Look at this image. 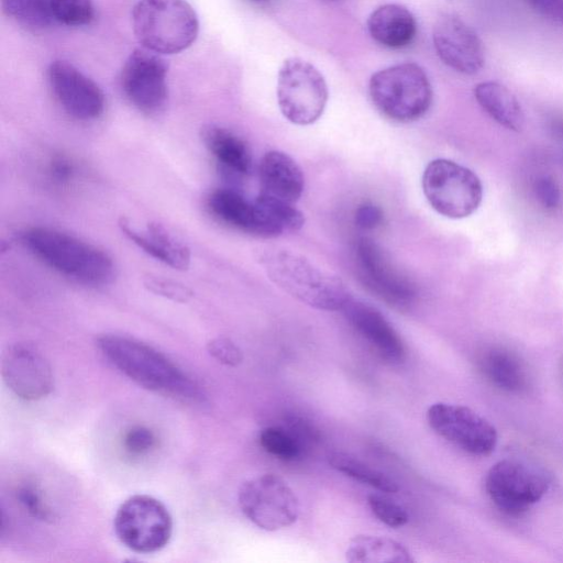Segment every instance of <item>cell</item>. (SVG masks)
<instances>
[{"mask_svg": "<svg viewBox=\"0 0 563 563\" xmlns=\"http://www.w3.org/2000/svg\"><path fill=\"white\" fill-rule=\"evenodd\" d=\"M209 354L219 363L227 366H238L243 361L241 349L230 339L219 336L207 344Z\"/></svg>", "mask_w": 563, "mask_h": 563, "instance_id": "e575fe53", "label": "cell"}, {"mask_svg": "<svg viewBox=\"0 0 563 563\" xmlns=\"http://www.w3.org/2000/svg\"><path fill=\"white\" fill-rule=\"evenodd\" d=\"M529 5L545 19L563 25V0H526Z\"/></svg>", "mask_w": 563, "mask_h": 563, "instance_id": "74e56055", "label": "cell"}, {"mask_svg": "<svg viewBox=\"0 0 563 563\" xmlns=\"http://www.w3.org/2000/svg\"><path fill=\"white\" fill-rule=\"evenodd\" d=\"M47 77L55 98L69 115L90 121L102 114V90L75 66L65 60H55L48 67Z\"/></svg>", "mask_w": 563, "mask_h": 563, "instance_id": "5bb4252c", "label": "cell"}, {"mask_svg": "<svg viewBox=\"0 0 563 563\" xmlns=\"http://www.w3.org/2000/svg\"><path fill=\"white\" fill-rule=\"evenodd\" d=\"M132 22L137 41L156 54L186 49L199 31L198 16L186 0H140Z\"/></svg>", "mask_w": 563, "mask_h": 563, "instance_id": "277c9868", "label": "cell"}, {"mask_svg": "<svg viewBox=\"0 0 563 563\" xmlns=\"http://www.w3.org/2000/svg\"><path fill=\"white\" fill-rule=\"evenodd\" d=\"M474 97L481 108L497 123L519 132L525 124L522 108L516 96L504 85L483 81L475 86Z\"/></svg>", "mask_w": 563, "mask_h": 563, "instance_id": "603a6c76", "label": "cell"}, {"mask_svg": "<svg viewBox=\"0 0 563 563\" xmlns=\"http://www.w3.org/2000/svg\"><path fill=\"white\" fill-rule=\"evenodd\" d=\"M534 195L540 205L547 210L559 207L561 192L556 181L551 176H540L533 185Z\"/></svg>", "mask_w": 563, "mask_h": 563, "instance_id": "d590c367", "label": "cell"}, {"mask_svg": "<svg viewBox=\"0 0 563 563\" xmlns=\"http://www.w3.org/2000/svg\"><path fill=\"white\" fill-rule=\"evenodd\" d=\"M369 35L380 45L389 48L408 46L417 33L412 13L405 7L387 3L376 8L367 19Z\"/></svg>", "mask_w": 563, "mask_h": 563, "instance_id": "ffe728a7", "label": "cell"}, {"mask_svg": "<svg viewBox=\"0 0 563 563\" xmlns=\"http://www.w3.org/2000/svg\"><path fill=\"white\" fill-rule=\"evenodd\" d=\"M350 563H412L411 553L398 541L393 539L357 534L353 537L345 551Z\"/></svg>", "mask_w": 563, "mask_h": 563, "instance_id": "cb8c5ba5", "label": "cell"}, {"mask_svg": "<svg viewBox=\"0 0 563 563\" xmlns=\"http://www.w3.org/2000/svg\"><path fill=\"white\" fill-rule=\"evenodd\" d=\"M556 128L559 132L563 135V122H560Z\"/></svg>", "mask_w": 563, "mask_h": 563, "instance_id": "ab89813d", "label": "cell"}, {"mask_svg": "<svg viewBox=\"0 0 563 563\" xmlns=\"http://www.w3.org/2000/svg\"><path fill=\"white\" fill-rule=\"evenodd\" d=\"M167 65L156 53L135 49L126 59L121 75L125 97L140 111L158 112L167 100Z\"/></svg>", "mask_w": 563, "mask_h": 563, "instance_id": "7c38bea8", "label": "cell"}, {"mask_svg": "<svg viewBox=\"0 0 563 563\" xmlns=\"http://www.w3.org/2000/svg\"><path fill=\"white\" fill-rule=\"evenodd\" d=\"M97 344L108 362L139 386L183 401H205L200 386L153 346L113 333L100 335Z\"/></svg>", "mask_w": 563, "mask_h": 563, "instance_id": "6da1fadb", "label": "cell"}, {"mask_svg": "<svg viewBox=\"0 0 563 563\" xmlns=\"http://www.w3.org/2000/svg\"><path fill=\"white\" fill-rule=\"evenodd\" d=\"M342 311L353 329L380 358L390 364L405 360L406 350L401 338L378 309L352 298Z\"/></svg>", "mask_w": 563, "mask_h": 563, "instance_id": "e0dca14e", "label": "cell"}, {"mask_svg": "<svg viewBox=\"0 0 563 563\" xmlns=\"http://www.w3.org/2000/svg\"><path fill=\"white\" fill-rule=\"evenodd\" d=\"M328 463L335 471L379 492L396 493L399 489L393 478L349 453L341 451L331 452L328 455Z\"/></svg>", "mask_w": 563, "mask_h": 563, "instance_id": "4316f807", "label": "cell"}, {"mask_svg": "<svg viewBox=\"0 0 563 563\" xmlns=\"http://www.w3.org/2000/svg\"><path fill=\"white\" fill-rule=\"evenodd\" d=\"M1 4L4 13L27 27L43 29L53 19L48 0H1Z\"/></svg>", "mask_w": 563, "mask_h": 563, "instance_id": "83f0119b", "label": "cell"}, {"mask_svg": "<svg viewBox=\"0 0 563 563\" xmlns=\"http://www.w3.org/2000/svg\"><path fill=\"white\" fill-rule=\"evenodd\" d=\"M367 501L373 515L388 527H402L409 520L406 509L385 496L373 494Z\"/></svg>", "mask_w": 563, "mask_h": 563, "instance_id": "4dcf8cb0", "label": "cell"}, {"mask_svg": "<svg viewBox=\"0 0 563 563\" xmlns=\"http://www.w3.org/2000/svg\"><path fill=\"white\" fill-rule=\"evenodd\" d=\"M277 102L282 114L297 125L314 123L328 102V87L322 74L309 62L291 57L279 68Z\"/></svg>", "mask_w": 563, "mask_h": 563, "instance_id": "52a82bcc", "label": "cell"}, {"mask_svg": "<svg viewBox=\"0 0 563 563\" xmlns=\"http://www.w3.org/2000/svg\"><path fill=\"white\" fill-rule=\"evenodd\" d=\"M262 264L268 278L277 287L312 308L338 311L352 299L339 277L296 252L268 251L263 255Z\"/></svg>", "mask_w": 563, "mask_h": 563, "instance_id": "3957f363", "label": "cell"}, {"mask_svg": "<svg viewBox=\"0 0 563 563\" xmlns=\"http://www.w3.org/2000/svg\"><path fill=\"white\" fill-rule=\"evenodd\" d=\"M427 419L437 434L470 454L488 455L497 444L494 426L468 407L435 402Z\"/></svg>", "mask_w": 563, "mask_h": 563, "instance_id": "8fae6325", "label": "cell"}, {"mask_svg": "<svg viewBox=\"0 0 563 563\" xmlns=\"http://www.w3.org/2000/svg\"><path fill=\"white\" fill-rule=\"evenodd\" d=\"M22 244L62 275L88 286H106L115 277L112 257L77 236L48 227H31L20 234Z\"/></svg>", "mask_w": 563, "mask_h": 563, "instance_id": "7a4b0ae2", "label": "cell"}, {"mask_svg": "<svg viewBox=\"0 0 563 563\" xmlns=\"http://www.w3.org/2000/svg\"><path fill=\"white\" fill-rule=\"evenodd\" d=\"M368 90L377 110L396 122L419 120L432 103L429 78L415 63H401L378 70L371 77Z\"/></svg>", "mask_w": 563, "mask_h": 563, "instance_id": "5b68a950", "label": "cell"}, {"mask_svg": "<svg viewBox=\"0 0 563 563\" xmlns=\"http://www.w3.org/2000/svg\"><path fill=\"white\" fill-rule=\"evenodd\" d=\"M383 211L379 207L366 202L355 210L354 221L356 227L368 231L377 228L383 222Z\"/></svg>", "mask_w": 563, "mask_h": 563, "instance_id": "8d00e7d4", "label": "cell"}, {"mask_svg": "<svg viewBox=\"0 0 563 563\" xmlns=\"http://www.w3.org/2000/svg\"><path fill=\"white\" fill-rule=\"evenodd\" d=\"M202 142L218 164L233 176H247L252 169V155L246 143L232 131L208 125L201 131Z\"/></svg>", "mask_w": 563, "mask_h": 563, "instance_id": "44dd1931", "label": "cell"}, {"mask_svg": "<svg viewBox=\"0 0 563 563\" xmlns=\"http://www.w3.org/2000/svg\"><path fill=\"white\" fill-rule=\"evenodd\" d=\"M549 486L550 478L542 470L518 460L495 463L485 477L489 499L512 516L526 512L545 495Z\"/></svg>", "mask_w": 563, "mask_h": 563, "instance_id": "30bf717a", "label": "cell"}, {"mask_svg": "<svg viewBox=\"0 0 563 563\" xmlns=\"http://www.w3.org/2000/svg\"><path fill=\"white\" fill-rule=\"evenodd\" d=\"M261 191L267 196L296 203L305 188L301 168L286 153L267 152L258 167Z\"/></svg>", "mask_w": 563, "mask_h": 563, "instance_id": "d6986e66", "label": "cell"}, {"mask_svg": "<svg viewBox=\"0 0 563 563\" xmlns=\"http://www.w3.org/2000/svg\"><path fill=\"white\" fill-rule=\"evenodd\" d=\"M261 446L269 454L294 460L300 454L301 443L290 432L279 427H267L260 434Z\"/></svg>", "mask_w": 563, "mask_h": 563, "instance_id": "f546056e", "label": "cell"}, {"mask_svg": "<svg viewBox=\"0 0 563 563\" xmlns=\"http://www.w3.org/2000/svg\"><path fill=\"white\" fill-rule=\"evenodd\" d=\"M255 227L253 235L272 239L300 230L305 217L295 203L260 192L254 199Z\"/></svg>", "mask_w": 563, "mask_h": 563, "instance_id": "7402d4cb", "label": "cell"}, {"mask_svg": "<svg viewBox=\"0 0 563 563\" xmlns=\"http://www.w3.org/2000/svg\"><path fill=\"white\" fill-rule=\"evenodd\" d=\"M52 18L67 26H84L95 18L91 0H48Z\"/></svg>", "mask_w": 563, "mask_h": 563, "instance_id": "f1b7e54d", "label": "cell"}, {"mask_svg": "<svg viewBox=\"0 0 563 563\" xmlns=\"http://www.w3.org/2000/svg\"><path fill=\"white\" fill-rule=\"evenodd\" d=\"M253 1H256V2H266L268 0H253Z\"/></svg>", "mask_w": 563, "mask_h": 563, "instance_id": "60d3db41", "label": "cell"}, {"mask_svg": "<svg viewBox=\"0 0 563 563\" xmlns=\"http://www.w3.org/2000/svg\"><path fill=\"white\" fill-rule=\"evenodd\" d=\"M16 498L31 517L38 520H49L51 510L36 487L32 485L20 487L16 492Z\"/></svg>", "mask_w": 563, "mask_h": 563, "instance_id": "836d02e7", "label": "cell"}, {"mask_svg": "<svg viewBox=\"0 0 563 563\" xmlns=\"http://www.w3.org/2000/svg\"><path fill=\"white\" fill-rule=\"evenodd\" d=\"M121 232L139 249L165 265L185 271L190 265V250L177 241L161 223H148L144 231L136 229L126 218H120Z\"/></svg>", "mask_w": 563, "mask_h": 563, "instance_id": "ac0fdd59", "label": "cell"}, {"mask_svg": "<svg viewBox=\"0 0 563 563\" xmlns=\"http://www.w3.org/2000/svg\"><path fill=\"white\" fill-rule=\"evenodd\" d=\"M481 369L496 387L519 393L527 387V374L519 358L503 349H490L481 358Z\"/></svg>", "mask_w": 563, "mask_h": 563, "instance_id": "484cf974", "label": "cell"}, {"mask_svg": "<svg viewBox=\"0 0 563 563\" xmlns=\"http://www.w3.org/2000/svg\"><path fill=\"white\" fill-rule=\"evenodd\" d=\"M113 526L118 539L137 553L159 551L173 532L167 508L148 495H133L125 499L117 510Z\"/></svg>", "mask_w": 563, "mask_h": 563, "instance_id": "ba28073f", "label": "cell"}, {"mask_svg": "<svg viewBox=\"0 0 563 563\" xmlns=\"http://www.w3.org/2000/svg\"><path fill=\"white\" fill-rule=\"evenodd\" d=\"M74 163L64 155H55L52 157L48 172L53 180L59 184L68 183L75 175Z\"/></svg>", "mask_w": 563, "mask_h": 563, "instance_id": "f35d334b", "label": "cell"}, {"mask_svg": "<svg viewBox=\"0 0 563 563\" xmlns=\"http://www.w3.org/2000/svg\"><path fill=\"white\" fill-rule=\"evenodd\" d=\"M238 500L244 516L266 531L291 526L300 511L294 490L280 476L272 473L245 481L239 489Z\"/></svg>", "mask_w": 563, "mask_h": 563, "instance_id": "9c48e42d", "label": "cell"}, {"mask_svg": "<svg viewBox=\"0 0 563 563\" xmlns=\"http://www.w3.org/2000/svg\"><path fill=\"white\" fill-rule=\"evenodd\" d=\"M208 208L222 223L253 235L255 227L254 200H249L235 189L219 188L210 194Z\"/></svg>", "mask_w": 563, "mask_h": 563, "instance_id": "d4e9b609", "label": "cell"}, {"mask_svg": "<svg viewBox=\"0 0 563 563\" xmlns=\"http://www.w3.org/2000/svg\"><path fill=\"white\" fill-rule=\"evenodd\" d=\"M354 254L360 279L375 296L397 308L413 301L416 288L412 283L391 266L373 241L357 240Z\"/></svg>", "mask_w": 563, "mask_h": 563, "instance_id": "4fadbf2b", "label": "cell"}, {"mask_svg": "<svg viewBox=\"0 0 563 563\" xmlns=\"http://www.w3.org/2000/svg\"><path fill=\"white\" fill-rule=\"evenodd\" d=\"M432 40L439 58L455 71L473 75L482 69L485 62L482 42L475 31L456 15L439 18Z\"/></svg>", "mask_w": 563, "mask_h": 563, "instance_id": "9a60e30c", "label": "cell"}, {"mask_svg": "<svg viewBox=\"0 0 563 563\" xmlns=\"http://www.w3.org/2000/svg\"><path fill=\"white\" fill-rule=\"evenodd\" d=\"M143 285L151 292L176 302H187L194 295L192 290L181 283L152 275L143 279Z\"/></svg>", "mask_w": 563, "mask_h": 563, "instance_id": "1f68e13d", "label": "cell"}, {"mask_svg": "<svg viewBox=\"0 0 563 563\" xmlns=\"http://www.w3.org/2000/svg\"><path fill=\"white\" fill-rule=\"evenodd\" d=\"M330 1H333V0H330Z\"/></svg>", "mask_w": 563, "mask_h": 563, "instance_id": "b9f144b4", "label": "cell"}, {"mask_svg": "<svg viewBox=\"0 0 563 563\" xmlns=\"http://www.w3.org/2000/svg\"><path fill=\"white\" fill-rule=\"evenodd\" d=\"M156 443L155 433L145 426L131 427L123 437V448L133 455H142L150 452Z\"/></svg>", "mask_w": 563, "mask_h": 563, "instance_id": "d6a6232c", "label": "cell"}, {"mask_svg": "<svg viewBox=\"0 0 563 563\" xmlns=\"http://www.w3.org/2000/svg\"><path fill=\"white\" fill-rule=\"evenodd\" d=\"M422 191L434 211L450 219L474 213L483 198V186L470 168L446 158L431 161L422 174Z\"/></svg>", "mask_w": 563, "mask_h": 563, "instance_id": "8992f818", "label": "cell"}, {"mask_svg": "<svg viewBox=\"0 0 563 563\" xmlns=\"http://www.w3.org/2000/svg\"><path fill=\"white\" fill-rule=\"evenodd\" d=\"M2 377L14 395L24 400H38L53 388V374L48 362L32 345L16 343L2 358Z\"/></svg>", "mask_w": 563, "mask_h": 563, "instance_id": "2e32d148", "label": "cell"}]
</instances>
